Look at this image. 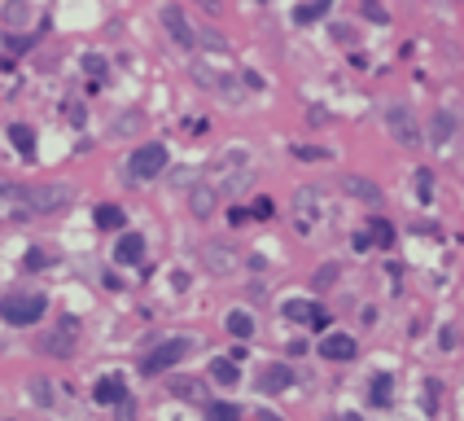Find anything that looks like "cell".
<instances>
[{
  "label": "cell",
  "mask_w": 464,
  "mask_h": 421,
  "mask_svg": "<svg viewBox=\"0 0 464 421\" xmlns=\"http://www.w3.org/2000/svg\"><path fill=\"white\" fill-rule=\"evenodd\" d=\"M254 180V163H250V150L245 145H232V150H224L219 158H215V193L219 198H237V193Z\"/></svg>",
  "instance_id": "cell-1"
},
{
  "label": "cell",
  "mask_w": 464,
  "mask_h": 421,
  "mask_svg": "<svg viewBox=\"0 0 464 421\" xmlns=\"http://www.w3.org/2000/svg\"><path fill=\"white\" fill-rule=\"evenodd\" d=\"M5 198H13L27 215H57L75 202L71 185H31V189H5Z\"/></svg>",
  "instance_id": "cell-2"
},
{
  "label": "cell",
  "mask_w": 464,
  "mask_h": 421,
  "mask_svg": "<svg viewBox=\"0 0 464 421\" xmlns=\"http://www.w3.org/2000/svg\"><path fill=\"white\" fill-rule=\"evenodd\" d=\"M193 347H197L193 338H167V343H158V347L140 360V373H145V378L167 373V369H175L180 360H184V355H193Z\"/></svg>",
  "instance_id": "cell-3"
},
{
  "label": "cell",
  "mask_w": 464,
  "mask_h": 421,
  "mask_svg": "<svg viewBox=\"0 0 464 421\" xmlns=\"http://www.w3.org/2000/svg\"><path fill=\"white\" fill-rule=\"evenodd\" d=\"M44 307H48L44 294H5V299H0V320L27 329V325H36V320L44 316Z\"/></svg>",
  "instance_id": "cell-4"
},
{
  "label": "cell",
  "mask_w": 464,
  "mask_h": 421,
  "mask_svg": "<svg viewBox=\"0 0 464 421\" xmlns=\"http://www.w3.org/2000/svg\"><path fill=\"white\" fill-rule=\"evenodd\" d=\"M162 167H167V145L149 141V145H136L127 158V176L131 180H154V176H162Z\"/></svg>",
  "instance_id": "cell-5"
},
{
  "label": "cell",
  "mask_w": 464,
  "mask_h": 421,
  "mask_svg": "<svg viewBox=\"0 0 464 421\" xmlns=\"http://www.w3.org/2000/svg\"><path fill=\"white\" fill-rule=\"evenodd\" d=\"M386 127H390V136L403 145V150H421V123L416 115H412L407 106H386Z\"/></svg>",
  "instance_id": "cell-6"
},
{
  "label": "cell",
  "mask_w": 464,
  "mask_h": 421,
  "mask_svg": "<svg viewBox=\"0 0 464 421\" xmlns=\"http://www.w3.org/2000/svg\"><path fill=\"white\" fill-rule=\"evenodd\" d=\"M75 338H79V320L75 316H61L53 334L40 338V351L44 355H57V360H66V355H75Z\"/></svg>",
  "instance_id": "cell-7"
},
{
  "label": "cell",
  "mask_w": 464,
  "mask_h": 421,
  "mask_svg": "<svg viewBox=\"0 0 464 421\" xmlns=\"http://www.w3.org/2000/svg\"><path fill=\"white\" fill-rule=\"evenodd\" d=\"M280 312H285V320L307 325V329H324L328 325V312H324L320 303H311V299H285V303H280Z\"/></svg>",
  "instance_id": "cell-8"
},
{
  "label": "cell",
  "mask_w": 464,
  "mask_h": 421,
  "mask_svg": "<svg viewBox=\"0 0 464 421\" xmlns=\"http://www.w3.org/2000/svg\"><path fill=\"white\" fill-rule=\"evenodd\" d=\"M162 27H167V36H171L175 48H193L197 44V31H193V22L184 18L180 5H162Z\"/></svg>",
  "instance_id": "cell-9"
},
{
  "label": "cell",
  "mask_w": 464,
  "mask_h": 421,
  "mask_svg": "<svg viewBox=\"0 0 464 421\" xmlns=\"http://www.w3.org/2000/svg\"><path fill=\"white\" fill-rule=\"evenodd\" d=\"M289 386H293L289 364H268V369H259V378H254V391H268V395H285Z\"/></svg>",
  "instance_id": "cell-10"
},
{
  "label": "cell",
  "mask_w": 464,
  "mask_h": 421,
  "mask_svg": "<svg viewBox=\"0 0 464 421\" xmlns=\"http://www.w3.org/2000/svg\"><path fill=\"white\" fill-rule=\"evenodd\" d=\"M320 355H324V360H333V364H346V360H355V355H359V347H355L351 334H324L320 338Z\"/></svg>",
  "instance_id": "cell-11"
},
{
  "label": "cell",
  "mask_w": 464,
  "mask_h": 421,
  "mask_svg": "<svg viewBox=\"0 0 464 421\" xmlns=\"http://www.w3.org/2000/svg\"><path fill=\"white\" fill-rule=\"evenodd\" d=\"M324 202V193L320 189H298V198H293V220H298V229H311L316 224V206Z\"/></svg>",
  "instance_id": "cell-12"
},
{
  "label": "cell",
  "mask_w": 464,
  "mask_h": 421,
  "mask_svg": "<svg viewBox=\"0 0 464 421\" xmlns=\"http://www.w3.org/2000/svg\"><path fill=\"white\" fill-rule=\"evenodd\" d=\"M140 259H145V237H140V233H123L119 241H114V264L136 268Z\"/></svg>",
  "instance_id": "cell-13"
},
{
  "label": "cell",
  "mask_w": 464,
  "mask_h": 421,
  "mask_svg": "<svg viewBox=\"0 0 464 421\" xmlns=\"http://www.w3.org/2000/svg\"><path fill=\"white\" fill-rule=\"evenodd\" d=\"M202 264H206V272L224 277V272L237 268V255H232L228 246H219V241H210V246H202Z\"/></svg>",
  "instance_id": "cell-14"
},
{
  "label": "cell",
  "mask_w": 464,
  "mask_h": 421,
  "mask_svg": "<svg viewBox=\"0 0 464 421\" xmlns=\"http://www.w3.org/2000/svg\"><path fill=\"white\" fill-rule=\"evenodd\" d=\"M342 189L351 193L355 202H363V206H377L381 202V189L368 180V176H342Z\"/></svg>",
  "instance_id": "cell-15"
},
{
  "label": "cell",
  "mask_w": 464,
  "mask_h": 421,
  "mask_svg": "<svg viewBox=\"0 0 464 421\" xmlns=\"http://www.w3.org/2000/svg\"><path fill=\"white\" fill-rule=\"evenodd\" d=\"M215 206H219V193H215V185H193V189H189V210H193L197 220L215 215Z\"/></svg>",
  "instance_id": "cell-16"
},
{
  "label": "cell",
  "mask_w": 464,
  "mask_h": 421,
  "mask_svg": "<svg viewBox=\"0 0 464 421\" xmlns=\"http://www.w3.org/2000/svg\"><path fill=\"white\" fill-rule=\"evenodd\" d=\"M92 399L96 404H119V399H127V382L119 373H110V378H101L92 386Z\"/></svg>",
  "instance_id": "cell-17"
},
{
  "label": "cell",
  "mask_w": 464,
  "mask_h": 421,
  "mask_svg": "<svg viewBox=\"0 0 464 421\" xmlns=\"http://www.w3.org/2000/svg\"><path fill=\"white\" fill-rule=\"evenodd\" d=\"M456 136V115L451 110H434V119H429V145H447Z\"/></svg>",
  "instance_id": "cell-18"
},
{
  "label": "cell",
  "mask_w": 464,
  "mask_h": 421,
  "mask_svg": "<svg viewBox=\"0 0 464 421\" xmlns=\"http://www.w3.org/2000/svg\"><path fill=\"white\" fill-rule=\"evenodd\" d=\"M328 9H333V0H303V5L293 9V22L298 27H311V22L328 18Z\"/></svg>",
  "instance_id": "cell-19"
},
{
  "label": "cell",
  "mask_w": 464,
  "mask_h": 421,
  "mask_svg": "<svg viewBox=\"0 0 464 421\" xmlns=\"http://www.w3.org/2000/svg\"><path fill=\"white\" fill-rule=\"evenodd\" d=\"M228 334L237 338V343H245V338H254V316L245 312V307H232V312H228Z\"/></svg>",
  "instance_id": "cell-20"
},
{
  "label": "cell",
  "mask_w": 464,
  "mask_h": 421,
  "mask_svg": "<svg viewBox=\"0 0 464 421\" xmlns=\"http://www.w3.org/2000/svg\"><path fill=\"white\" fill-rule=\"evenodd\" d=\"M9 141H13V150H18L22 158H36V132H31L27 123H13L9 127Z\"/></svg>",
  "instance_id": "cell-21"
},
{
  "label": "cell",
  "mask_w": 464,
  "mask_h": 421,
  "mask_svg": "<svg viewBox=\"0 0 464 421\" xmlns=\"http://www.w3.org/2000/svg\"><path fill=\"white\" fill-rule=\"evenodd\" d=\"M127 224V215H123V206H114V202H106V206H96V229H123Z\"/></svg>",
  "instance_id": "cell-22"
},
{
  "label": "cell",
  "mask_w": 464,
  "mask_h": 421,
  "mask_svg": "<svg viewBox=\"0 0 464 421\" xmlns=\"http://www.w3.org/2000/svg\"><path fill=\"white\" fill-rule=\"evenodd\" d=\"M210 378L219 382V386H232V382H237V360H232V355H224V360H210Z\"/></svg>",
  "instance_id": "cell-23"
},
{
  "label": "cell",
  "mask_w": 464,
  "mask_h": 421,
  "mask_svg": "<svg viewBox=\"0 0 464 421\" xmlns=\"http://www.w3.org/2000/svg\"><path fill=\"white\" fill-rule=\"evenodd\" d=\"M390 391H394V378H390V373H377V378H372V404H377V408H386V404L394 399Z\"/></svg>",
  "instance_id": "cell-24"
},
{
  "label": "cell",
  "mask_w": 464,
  "mask_h": 421,
  "mask_svg": "<svg viewBox=\"0 0 464 421\" xmlns=\"http://www.w3.org/2000/svg\"><path fill=\"white\" fill-rule=\"evenodd\" d=\"M5 22L9 27H27L31 22V5H27V0H9V5H5Z\"/></svg>",
  "instance_id": "cell-25"
},
{
  "label": "cell",
  "mask_w": 464,
  "mask_h": 421,
  "mask_svg": "<svg viewBox=\"0 0 464 421\" xmlns=\"http://www.w3.org/2000/svg\"><path fill=\"white\" fill-rule=\"evenodd\" d=\"M372 241H377L381 250H390V246H394V229H390L386 220H372Z\"/></svg>",
  "instance_id": "cell-26"
},
{
  "label": "cell",
  "mask_w": 464,
  "mask_h": 421,
  "mask_svg": "<svg viewBox=\"0 0 464 421\" xmlns=\"http://www.w3.org/2000/svg\"><path fill=\"white\" fill-rule=\"evenodd\" d=\"M338 277H342V268H338V264H324V268L316 272V277H311V285H320V290H328V285H333Z\"/></svg>",
  "instance_id": "cell-27"
},
{
  "label": "cell",
  "mask_w": 464,
  "mask_h": 421,
  "mask_svg": "<svg viewBox=\"0 0 464 421\" xmlns=\"http://www.w3.org/2000/svg\"><path fill=\"white\" fill-rule=\"evenodd\" d=\"M241 413L237 408H232V404H210V408H206V421H237Z\"/></svg>",
  "instance_id": "cell-28"
},
{
  "label": "cell",
  "mask_w": 464,
  "mask_h": 421,
  "mask_svg": "<svg viewBox=\"0 0 464 421\" xmlns=\"http://www.w3.org/2000/svg\"><path fill=\"white\" fill-rule=\"evenodd\" d=\"M416 198L421 202L434 198V176H429V171H416Z\"/></svg>",
  "instance_id": "cell-29"
},
{
  "label": "cell",
  "mask_w": 464,
  "mask_h": 421,
  "mask_svg": "<svg viewBox=\"0 0 464 421\" xmlns=\"http://www.w3.org/2000/svg\"><path fill=\"white\" fill-rule=\"evenodd\" d=\"M31 399L48 408V404H53V386H48V382H31Z\"/></svg>",
  "instance_id": "cell-30"
},
{
  "label": "cell",
  "mask_w": 464,
  "mask_h": 421,
  "mask_svg": "<svg viewBox=\"0 0 464 421\" xmlns=\"http://www.w3.org/2000/svg\"><path fill=\"white\" fill-rule=\"evenodd\" d=\"M53 264V255H44V250H31L27 255V272H40V268H48Z\"/></svg>",
  "instance_id": "cell-31"
},
{
  "label": "cell",
  "mask_w": 464,
  "mask_h": 421,
  "mask_svg": "<svg viewBox=\"0 0 464 421\" xmlns=\"http://www.w3.org/2000/svg\"><path fill=\"white\" fill-rule=\"evenodd\" d=\"M84 71L101 79V75H106V57H101V53H88V57H84Z\"/></svg>",
  "instance_id": "cell-32"
},
{
  "label": "cell",
  "mask_w": 464,
  "mask_h": 421,
  "mask_svg": "<svg viewBox=\"0 0 464 421\" xmlns=\"http://www.w3.org/2000/svg\"><path fill=\"white\" fill-rule=\"evenodd\" d=\"M171 395H175V399H193V395H197V382H189V378H184V382H171Z\"/></svg>",
  "instance_id": "cell-33"
},
{
  "label": "cell",
  "mask_w": 464,
  "mask_h": 421,
  "mask_svg": "<svg viewBox=\"0 0 464 421\" xmlns=\"http://www.w3.org/2000/svg\"><path fill=\"white\" fill-rule=\"evenodd\" d=\"M193 79H197V84H202V88H219V79H215L206 66H202V62H197V66H193Z\"/></svg>",
  "instance_id": "cell-34"
},
{
  "label": "cell",
  "mask_w": 464,
  "mask_h": 421,
  "mask_svg": "<svg viewBox=\"0 0 464 421\" xmlns=\"http://www.w3.org/2000/svg\"><path fill=\"white\" fill-rule=\"evenodd\" d=\"M298 158H307V163H320V158H328V150H311V145H293Z\"/></svg>",
  "instance_id": "cell-35"
},
{
  "label": "cell",
  "mask_w": 464,
  "mask_h": 421,
  "mask_svg": "<svg viewBox=\"0 0 464 421\" xmlns=\"http://www.w3.org/2000/svg\"><path fill=\"white\" fill-rule=\"evenodd\" d=\"M363 18H368V22H386V9H381L377 0H363Z\"/></svg>",
  "instance_id": "cell-36"
},
{
  "label": "cell",
  "mask_w": 464,
  "mask_h": 421,
  "mask_svg": "<svg viewBox=\"0 0 464 421\" xmlns=\"http://www.w3.org/2000/svg\"><path fill=\"white\" fill-rule=\"evenodd\" d=\"M250 215H254V220H272V198H259Z\"/></svg>",
  "instance_id": "cell-37"
},
{
  "label": "cell",
  "mask_w": 464,
  "mask_h": 421,
  "mask_svg": "<svg viewBox=\"0 0 464 421\" xmlns=\"http://www.w3.org/2000/svg\"><path fill=\"white\" fill-rule=\"evenodd\" d=\"M438 343H442V347H447V351H451V347H456V343H460V334H456V329H451V325H447V329H442V334H438Z\"/></svg>",
  "instance_id": "cell-38"
},
{
  "label": "cell",
  "mask_w": 464,
  "mask_h": 421,
  "mask_svg": "<svg viewBox=\"0 0 464 421\" xmlns=\"http://www.w3.org/2000/svg\"><path fill=\"white\" fill-rule=\"evenodd\" d=\"M351 246H355V250H368V246H372V233H355Z\"/></svg>",
  "instance_id": "cell-39"
},
{
  "label": "cell",
  "mask_w": 464,
  "mask_h": 421,
  "mask_svg": "<svg viewBox=\"0 0 464 421\" xmlns=\"http://www.w3.org/2000/svg\"><path fill=\"white\" fill-rule=\"evenodd\" d=\"M202 40H206V48H224V36H219V31H206Z\"/></svg>",
  "instance_id": "cell-40"
},
{
  "label": "cell",
  "mask_w": 464,
  "mask_h": 421,
  "mask_svg": "<svg viewBox=\"0 0 464 421\" xmlns=\"http://www.w3.org/2000/svg\"><path fill=\"white\" fill-rule=\"evenodd\" d=\"M131 413H136V408H131V399H119V421H131Z\"/></svg>",
  "instance_id": "cell-41"
},
{
  "label": "cell",
  "mask_w": 464,
  "mask_h": 421,
  "mask_svg": "<svg viewBox=\"0 0 464 421\" xmlns=\"http://www.w3.org/2000/svg\"><path fill=\"white\" fill-rule=\"evenodd\" d=\"M9 48H13V53H22V48H31V40H27V36H13Z\"/></svg>",
  "instance_id": "cell-42"
},
{
  "label": "cell",
  "mask_w": 464,
  "mask_h": 421,
  "mask_svg": "<svg viewBox=\"0 0 464 421\" xmlns=\"http://www.w3.org/2000/svg\"><path fill=\"white\" fill-rule=\"evenodd\" d=\"M259 421H280V417H276V413H268V408H263V413H259Z\"/></svg>",
  "instance_id": "cell-43"
},
{
  "label": "cell",
  "mask_w": 464,
  "mask_h": 421,
  "mask_svg": "<svg viewBox=\"0 0 464 421\" xmlns=\"http://www.w3.org/2000/svg\"><path fill=\"white\" fill-rule=\"evenodd\" d=\"M342 421H363V417H359V413H346V417H342Z\"/></svg>",
  "instance_id": "cell-44"
}]
</instances>
